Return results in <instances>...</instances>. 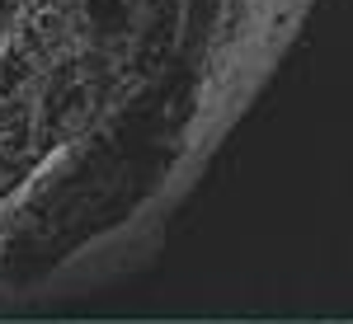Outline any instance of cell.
<instances>
[{"instance_id": "1", "label": "cell", "mask_w": 353, "mask_h": 324, "mask_svg": "<svg viewBox=\"0 0 353 324\" xmlns=\"http://www.w3.org/2000/svg\"><path fill=\"white\" fill-rule=\"evenodd\" d=\"M316 0H0V287L146 268Z\"/></svg>"}]
</instances>
